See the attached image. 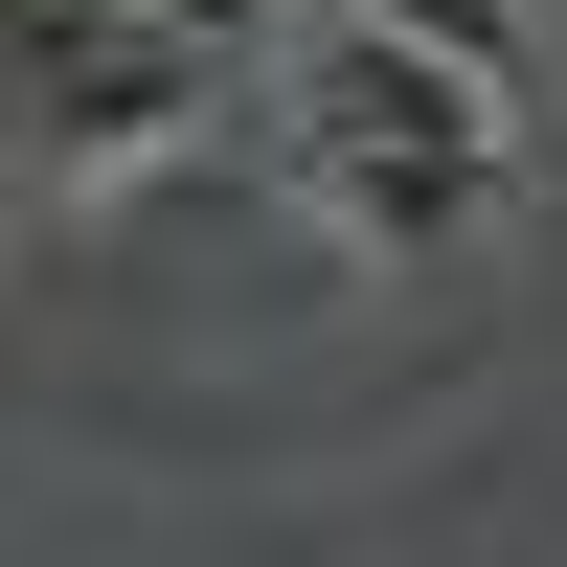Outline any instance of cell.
I'll return each mask as SVG.
<instances>
[{"instance_id": "1", "label": "cell", "mask_w": 567, "mask_h": 567, "mask_svg": "<svg viewBox=\"0 0 567 567\" xmlns=\"http://www.w3.org/2000/svg\"><path fill=\"white\" fill-rule=\"evenodd\" d=\"M272 136H296V182H318L341 250H477L499 182H523V91L477 45H432V23H363V0H296Z\"/></svg>"}, {"instance_id": "2", "label": "cell", "mask_w": 567, "mask_h": 567, "mask_svg": "<svg viewBox=\"0 0 567 567\" xmlns=\"http://www.w3.org/2000/svg\"><path fill=\"white\" fill-rule=\"evenodd\" d=\"M205 91H227V45L159 23V0H0V159H23V182H114V159H159Z\"/></svg>"}, {"instance_id": "3", "label": "cell", "mask_w": 567, "mask_h": 567, "mask_svg": "<svg viewBox=\"0 0 567 567\" xmlns=\"http://www.w3.org/2000/svg\"><path fill=\"white\" fill-rule=\"evenodd\" d=\"M159 23H205V45H272V23H296V0H159Z\"/></svg>"}]
</instances>
